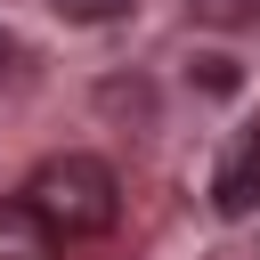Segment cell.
<instances>
[{"label": "cell", "instance_id": "3957f363", "mask_svg": "<svg viewBox=\"0 0 260 260\" xmlns=\"http://www.w3.org/2000/svg\"><path fill=\"white\" fill-rule=\"evenodd\" d=\"M0 260H65V236H57L24 195H8V203H0Z\"/></svg>", "mask_w": 260, "mask_h": 260}, {"label": "cell", "instance_id": "5b68a950", "mask_svg": "<svg viewBox=\"0 0 260 260\" xmlns=\"http://www.w3.org/2000/svg\"><path fill=\"white\" fill-rule=\"evenodd\" d=\"M49 8H57L65 24H114V16L130 8V0H49Z\"/></svg>", "mask_w": 260, "mask_h": 260}, {"label": "cell", "instance_id": "6da1fadb", "mask_svg": "<svg viewBox=\"0 0 260 260\" xmlns=\"http://www.w3.org/2000/svg\"><path fill=\"white\" fill-rule=\"evenodd\" d=\"M24 203H32L65 244H89V236H106V228L122 219V179H114V162H98V154H49V162L24 179Z\"/></svg>", "mask_w": 260, "mask_h": 260}, {"label": "cell", "instance_id": "7a4b0ae2", "mask_svg": "<svg viewBox=\"0 0 260 260\" xmlns=\"http://www.w3.org/2000/svg\"><path fill=\"white\" fill-rule=\"evenodd\" d=\"M211 211H219V219H252V211H260V130H244V138L228 146V162H219V179H211Z\"/></svg>", "mask_w": 260, "mask_h": 260}, {"label": "cell", "instance_id": "277c9868", "mask_svg": "<svg viewBox=\"0 0 260 260\" xmlns=\"http://www.w3.org/2000/svg\"><path fill=\"white\" fill-rule=\"evenodd\" d=\"M187 8H195V24H219V32L260 24V0H187Z\"/></svg>", "mask_w": 260, "mask_h": 260}, {"label": "cell", "instance_id": "8992f818", "mask_svg": "<svg viewBox=\"0 0 260 260\" xmlns=\"http://www.w3.org/2000/svg\"><path fill=\"white\" fill-rule=\"evenodd\" d=\"M195 81H203L211 98H228V89H236V65H228V57H195Z\"/></svg>", "mask_w": 260, "mask_h": 260}, {"label": "cell", "instance_id": "52a82bcc", "mask_svg": "<svg viewBox=\"0 0 260 260\" xmlns=\"http://www.w3.org/2000/svg\"><path fill=\"white\" fill-rule=\"evenodd\" d=\"M8 57H16V41H8V32H0V73H8Z\"/></svg>", "mask_w": 260, "mask_h": 260}]
</instances>
